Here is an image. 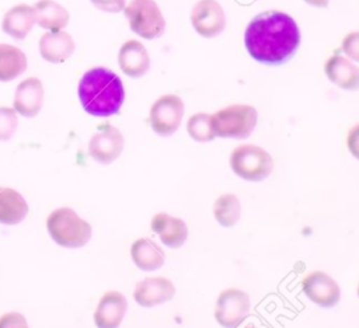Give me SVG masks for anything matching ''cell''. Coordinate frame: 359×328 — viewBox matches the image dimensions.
<instances>
[{"instance_id": "1", "label": "cell", "mask_w": 359, "mask_h": 328, "mask_svg": "<svg viewBox=\"0 0 359 328\" xmlns=\"http://www.w3.org/2000/svg\"><path fill=\"white\" fill-rule=\"evenodd\" d=\"M244 45L248 55L268 66L289 62L300 45V31L296 21L278 10L255 15L245 28Z\"/></svg>"}, {"instance_id": "2", "label": "cell", "mask_w": 359, "mask_h": 328, "mask_svg": "<svg viewBox=\"0 0 359 328\" xmlns=\"http://www.w3.org/2000/svg\"><path fill=\"white\" fill-rule=\"evenodd\" d=\"M77 94L84 111L94 116L118 114L125 100L121 78L105 67L87 70L79 83Z\"/></svg>"}, {"instance_id": "3", "label": "cell", "mask_w": 359, "mask_h": 328, "mask_svg": "<svg viewBox=\"0 0 359 328\" xmlns=\"http://www.w3.org/2000/svg\"><path fill=\"white\" fill-rule=\"evenodd\" d=\"M50 238L65 248H80L91 238V226L70 207H59L46 219Z\"/></svg>"}, {"instance_id": "4", "label": "cell", "mask_w": 359, "mask_h": 328, "mask_svg": "<svg viewBox=\"0 0 359 328\" xmlns=\"http://www.w3.org/2000/svg\"><path fill=\"white\" fill-rule=\"evenodd\" d=\"M258 121L257 109L251 105H229L212 115V128L215 136L245 139L248 137Z\"/></svg>"}, {"instance_id": "5", "label": "cell", "mask_w": 359, "mask_h": 328, "mask_svg": "<svg viewBox=\"0 0 359 328\" xmlns=\"http://www.w3.org/2000/svg\"><path fill=\"white\" fill-rule=\"evenodd\" d=\"M229 161L237 177L252 182L265 179L273 170L272 156L255 144H241L236 147Z\"/></svg>"}, {"instance_id": "6", "label": "cell", "mask_w": 359, "mask_h": 328, "mask_svg": "<svg viewBox=\"0 0 359 328\" xmlns=\"http://www.w3.org/2000/svg\"><path fill=\"white\" fill-rule=\"evenodd\" d=\"M123 10L130 29L139 36L154 39L164 34L165 20L154 0H132Z\"/></svg>"}, {"instance_id": "7", "label": "cell", "mask_w": 359, "mask_h": 328, "mask_svg": "<svg viewBox=\"0 0 359 328\" xmlns=\"http://www.w3.org/2000/svg\"><path fill=\"white\" fill-rule=\"evenodd\" d=\"M185 107L182 100L174 94L161 95L150 108L149 122L154 133L171 136L177 132L184 118Z\"/></svg>"}, {"instance_id": "8", "label": "cell", "mask_w": 359, "mask_h": 328, "mask_svg": "<svg viewBox=\"0 0 359 328\" xmlns=\"http://www.w3.org/2000/svg\"><path fill=\"white\" fill-rule=\"evenodd\" d=\"M251 308L250 296L240 289H226L223 290L215 307V318L219 325L226 328L238 327L244 318L248 315Z\"/></svg>"}, {"instance_id": "9", "label": "cell", "mask_w": 359, "mask_h": 328, "mask_svg": "<svg viewBox=\"0 0 359 328\" xmlns=\"http://www.w3.org/2000/svg\"><path fill=\"white\" fill-rule=\"evenodd\" d=\"M123 150V136L121 130L112 125H100L97 132L88 142V156L101 164L114 163Z\"/></svg>"}, {"instance_id": "10", "label": "cell", "mask_w": 359, "mask_h": 328, "mask_svg": "<svg viewBox=\"0 0 359 328\" xmlns=\"http://www.w3.org/2000/svg\"><path fill=\"white\" fill-rule=\"evenodd\" d=\"M191 22L199 35L215 38L220 35L226 27L224 10L216 0H199L192 7Z\"/></svg>"}, {"instance_id": "11", "label": "cell", "mask_w": 359, "mask_h": 328, "mask_svg": "<svg viewBox=\"0 0 359 328\" xmlns=\"http://www.w3.org/2000/svg\"><path fill=\"white\" fill-rule=\"evenodd\" d=\"M304 294L317 306L331 308L341 299L339 285L325 272L314 271L302 280Z\"/></svg>"}, {"instance_id": "12", "label": "cell", "mask_w": 359, "mask_h": 328, "mask_svg": "<svg viewBox=\"0 0 359 328\" xmlns=\"http://www.w3.org/2000/svg\"><path fill=\"white\" fill-rule=\"evenodd\" d=\"M175 296L174 283L164 276L146 278L136 283L133 290L135 301L142 307H154L170 301Z\"/></svg>"}, {"instance_id": "13", "label": "cell", "mask_w": 359, "mask_h": 328, "mask_svg": "<svg viewBox=\"0 0 359 328\" xmlns=\"http://www.w3.org/2000/svg\"><path fill=\"white\" fill-rule=\"evenodd\" d=\"M43 97L45 91L42 81L36 77L25 78L17 86L14 94V109L25 118H34L42 109Z\"/></svg>"}, {"instance_id": "14", "label": "cell", "mask_w": 359, "mask_h": 328, "mask_svg": "<svg viewBox=\"0 0 359 328\" xmlns=\"http://www.w3.org/2000/svg\"><path fill=\"white\" fill-rule=\"evenodd\" d=\"M128 310V301L125 296L116 290L107 292L97 306L94 313V322L100 328L118 327Z\"/></svg>"}, {"instance_id": "15", "label": "cell", "mask_w": 359, "mask_h": 328, "mask_svg": "<svg viewBox=\"0 0 359 328\" xmlns=\"http://www.w3.org/2000/svg\"><path fill=\"white\" fill-rule=\"evenodd\" d=\"M118 63L126 76L137 78L147 73L150 67V56L143 43L130 39L121 46Z\"/></svg>"}, {"instance_id": "16", "label": "cell", "mask_w": 359, "mask_h": 328, "mask_svg": "<svg viewBox=\"0 0 359 328\" xmlns=\"http://www.w3.org/2000/svg\"><path fill=\"white\" fill-rule=\"evenodd\" d=\"M74 52V41L62 29L45 32L39 39V53L50 63H63Z\"/></svg>"}, {"instance_id": "17", "label": "cell", "mask_w": 359, "mask_h": 328, "mask_svg": "<svg viewBox=\"0 0 359 328\" xmlns=\"http://www.w3.org/2000/svg\"><path fill=\"white\" fill-rule=\"evenodd\" d=\"M151 230L158 234L161 242L168 248H180L188 237V227L184 220L167 213H157L151 219Z\"/></svg>"}, {"instance_id": "18", "label": "cell", "mask_w": 359, "mask_h": 328, "mask_svg": "<svg viewBox=\"0 0 359 328\" xmlns=\"http://www.w3.org/2000/svg\"><path fill=\"white\" fill-rule=\"evenodd\" d=\"M324 71L330 81L342 90H356L359 86L358 66L341 55H332L327 60Z\"/></svg>"}, {"instance_id": "19", "label": "cell", "mask_w": 359, "mask_h": 328, "mask_svg": "<svg viewBox=\"0 0 359 328\" xmlns=\"http://www.w3.org/2000/svg\"><path fill=\"white\" fill-rule=\"evenodd\" d=\"M35 22L34 7L28 4H17L4 14L1 28L7 35L15 39H24L31 32Z\"/></svg>"}, {"instance_id": "20", "label": "cell", "mask_w": 359, "mask_h": 328, "mask_svg": "<svg viewBox=\"0 0 359 328\" xmlns=\"http://www.w3.org/2000/svg\"><path fill=\"white\" fill-rule=\"evenodd\" d=\"M28 203L20 192L13 188L0 186V223L14 226L21 223L28 214Z\"/></svg>"}, {"instance_id": "21", "label": "cell", "mask_w": 359, "mask_h": 328, "mask_svg": "<svg viewBox=\"0 0 359 328\" xmlns=\"http://www.w3.org/2000/svg\"><path fill=\"white\" fill-rule=\"evenodd\" d=\"M130 257L140 271H156L164 264V251L150 238H139L130 247Z\"/></svg>"}, {"instance_id": "22", "label": "cell", "mask_w": 359, "mask_h": 328, "mask_svg": "<svg viewBox=\"0 0 359 328\" xmlns=\"http://www.w3.org/2000/svg\"><path fill=\"white\" fill-rule=\"evenodd\" d=\"M35 21L48 31L63 29L69 24L67 10L53 0H39L34 4Z\"/></svg>"}, {"instance_id": "23", "label": "cell", "mask_w": 359, "mask_h": 328, "mask_svg": "<svg viewBox=\"0 0 359 328\" xmlns=\"http://www.w3.org/2000/svg\"><path fill=\"white\" fill-rule=\"evenodd\" d=\"M27 69L25 53L8 43H0V81H11Z\"/></svg>"}, {"instance_id": "24", "label": "cell", "mask_w": 359, "mask_h": 328, "mask_svg": "<svg viewBox=\"0 0 359 328\" xmlns=\"http://www.w3.org/2000/svg\"><path fill=\"white\" fill-rule=\"evenodd\" d=\"M213 214L216 221L223 227H233L241 214V205L236 195H220L213 205Z\"/></svg>"}, {"instance_id": "25", "label": "cell", "mask_w": 359, "mask_h": 328, "mask_svg": "<svg viewBox=\"0 0 359 328\" xmlns=\"http://www.w3.org/2000/svg\"><path fill=\"white\" fill-rule=\"evenodd\" d=\"M187 132L194 140L201 142V143L213 140L216 136H215V132L212 128V115L205 114V112L192 115L188 119Z\"/></svg>"}, {"instance_id": "26", "label": "cell", "mask_w": 359, "mask_h": 328, "mask_svg": "<svg viewBox=\"0 0 359 328\" xmlns=\"http://www.w3.org/2000/svg\"><path fill=\"white\" fill-rule=\"evenodd\" d=\"M17 125L15 111L8 107H0V140H8L15 133Z\"/></svg>"}, {"instance_id": "27", "label": "cell", "mask_w": 359, "mask_h": 328, "mask_svg": "<svg viewBox=\"0 0 359 328\" xmlns=\"http://www.w3.org/2000/svg\"><path fill=\"white\" fill-rule=\"evenodd\" d=\"M90 1L98 10H102L107 13H121L126 6V0H90Z\"/></svg>"}, {"instance_id": "28", "label": "cell", "mask_w": 359, "mask_h": 328, "mask_svg": "<svg viewBox=\"0 0 359 328\" xmlns=\"http://www.w3.org/2000/svg\"><path fill=\"white\" fill-rule=\"evenodd\" d=\"M342 49L353 59L358 60L359 55H358V32H352L349 35L345 36L344 42H342Z\"/></svg>"}, {"instance_id": "29", "label": "cell", "mask_w": 359, "mask_h": 328, "mask_svg": "<svg viewBox=\"0 0 359 328\" xmlns=\"http://www.w3.org/2000/svg\"><path fill=\"white\" fill-rule=\"evenodd\" d=\"M17 325L27 327L24 317L17 313H10L0 318V327H17Z\"/></svg>"}, {"instance_id": "30", "label": "cell", "mask_w": 359, "mask_h": 328, "mask_svg": "<svg viewBox=\"0 0 359 328\" xmlns=\"http://www.w3.org/2000/svg\"><path fill=\"white\" fill-rule=\"evenodd\" d=\"M307 4L310 6H316V7H327L330 0H304Z\"/></svg>"}]
</instances>
